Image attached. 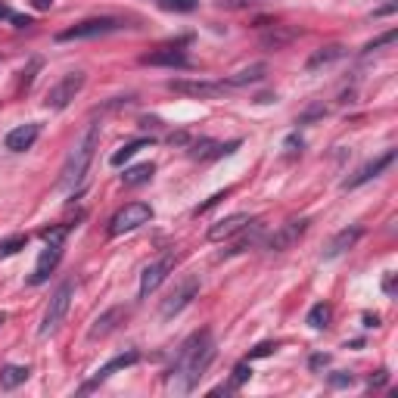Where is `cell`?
<instances>
[{"label": "cell", "mask_w": 398, "mask_h": 398, "mask_svg": "<svg viewBox=\"0 0 398 398\" xmlns=\"http://www.w3.org/2000/svg\"><path fill=\"white\" fill-rule=\"evenodd\" d=\"M215 361V336L212 330H197L184 339V346L177 349L175 364L168 370V392L175 395H190L199 386V380L206 377L209 364Z\"/></svg>", "instance_id": "6da1fadb"}, {"label": "cell", "mask_w": 398, "mask_h": 398, "mask_svg": "<svg viewBox=\"0 0 398 398\" xmlns=\"http://www.w3.org/2000/svg\"><path fill=\"white\" fill-rule=\"evenodd\" d=\"M97 146H100V124H88V131H84L81 140L72 146L66 165H62V171H59L57 190H72V187H78L84 181V175H88L93 156H97Z\"/></svg>", "instance_id": "7a4b0ae2"}, {"label": "cell", "mask_w": 398, "mask_h": 398, "mask_svg": "<svg viewBox=\"0 0 398 398\" xmlns=\"http://www.w3.org/2000/svg\"><path fill=\"white\" fill-rule=\"evenodd\" d=\"M72 295H75V283L72 280H62V283L57 286V293L50 295V302H47V308H44L41 327H37L41 336H50L53 330H59V324L66 321V315H69V305H72Z\"/></svg>", "instance_id": "3957f363"}, {"label": "cell", "mask_w": 398, "mask_h": 398, "mask_svg": "<svg viewBox=\"0 0 398 398\" xmlns=\"http://www.w3.org/2000/svg\"><path fill=\"white\" fill-rule=\"evenodd\" d=\"M124 22L122 19H112V16H97V19H84V22H75L72 28L59 31L57 41L59 44H69V41H88V37H103V35H112V31H122Z\"/></svg>", "instance_id": "277c9868"}, {"label": "cell", "mask_w": 398, "mask_h": 398, "mask_svg": "<svg viewBox=\"0 0 398 398\" xmlns=\"http://www.w3.org/2000/svg\"><path fill=\"white\" fill-rule=\"evenodd\" d=\"M150 221H153V209L146 206V202H128V206L119 209V212L112 215V221H109V237H122V233H131Z\"/></svg>", "instance_id": "5b68a950"}, {"label": "cell", "mask_w": 398, "mask_h": 398, "mask_svg": "<svg viewBox=\"0 0 398 398\" xmlns=\"http://www.w3.org/2000/svg\"><path fill=\"white\" fill-rule=\"evenodd\" d=\"M199 295V277L197 274H190V277H184L181 283L175 286V290L168 293V299L162 302V308H159V315H162V321H171V317H177L181 311L190 305L193 299Z\"/></svg>", "instance_id": "8992f818"}, {"label": "cell", "mask_w": 398, "mask_h": 398, "mask_svg": "<svg viewBox=\"0 0 398 398\" xmlns=\"http://www.w3.org/2000/svg\"><path fill=\"white\" fill-rule=\"evenodd\" d=\"M84 81H88V78H84V72H69V75H62L59 81L53 84L50 90H47L44 106H47V109H57V112H59V109H66V106L78 97V93H81Z\"/></svg>", "instance_id": "52a82bcc"}, {"label": "cell", "mask_w": 398, "mask_h": 398, "mask_svg": "<svg viewBox=\"0 0 398 398\" xmlns=\"http://www.w3.org/2000/svg\"><path fill=\"white\" fill-rule=\"evenodd\" d=\"M175 255H162V259H156V262H150V264H146V268H144V274H140V299H146V295H150V293H156V290H159V286L162 283H165V277L171 274V271H175Z\"/></svg>", "instance_id": "ba28073f"}, {"label": "cell", "mask_w": 398, "mask_h": 398, "mask_svg": "<svg viewBox=\"0 0 398 398\" xmlns=\"http://www.w3.org/2000/svg\"><path fill=\"white\" fill-rule=\"evenodd\" d=\"M395 156H398L395 150H386L383 156H377V159L364 162V165L358 168L352 177H346V181H342V190H358V187H364L368 181H373V177H380V175H383V171L395 162Z\"/></svg>", "instance_id": "9c48e42d"}, {"label": "cell", "mask_w": 398, "mask_h": 398, "mask_svg": "<svg viewBox=\"0 0 398 398\" xmlns=\"http://www.w3.org/2000/svg\"><path fill=\"white\" fill-rule=\"evenodd\" d=\"M308 218H295V221H286V224H280V228L271 233L268 237V246L271 252H283V249H290V246H295L302 237H305V230H308Z\"/></svg>", "instance_id": "30bf717a"}, {"label": "cell", "mask_w": 398, "mask_h": 398, "mask_svg": "<svg viewBox=\"0 0 398 398\" xmlns=\"http://www.w3.org/2000/svg\"><path fill=\"white\" fill-rule=\"evenodd\" d=\"M137 361H140V352H137V349H128V352H122V355L109 358V361L103 364V368H100V370L88 380V383L81 386V392H90V389H97L100 383H106V380L112 377V373H119V370H124V368H134Z\"/></svg>", "instance_id": "8fae6325"}, {"label": "cell", "mask_w": 398, "mask_h": 398, "mask_svg": "<svg viewBox=\"0 0 398 398\" xmlns=\"http://www.w3.org/2000/svg\"><path fill=\"white\" fill-rule=\"evenodd\" d=\"M168 90L175 93H184V97H199V100H212V97H221L224 90V81H190V78H175L168 81Z\"/></svg>", "instance_id": "7c38bea8"}, {"label": "cell", "mask_w": 398, "mask_h": 398, "mask_svg": "<svg viewBox=\"0 0 398 398\" xmlns=\"http://www.w3.org/2000/svg\"><path fill=\"white\" fill-rule=\"evenodd\" d=\"M140 62H144V66H165V69H190L193 66L190 57H187L177 44L159 47V50H153V53H144Z\"/></svg>", "instance_id": "4fadbf2b"}, {"label": "cell", "mask_w": 398, "mask_h": 398, "mask_svg": "<svg viewBox=\"0 0 398 398\" xmlns=\"http://www.w3.org/2000/svg\"><path fill=\"white\" fill-rule=\"evenodd\" d=\"M249 224H252V218H249L246 212L228 215V218H221V221H215L212 228H209V240H212V243H224V240L243 233V228H249Z\"/></svg>", "instance_id": "5bb4252c"}, {"label": "cell", "mask_w": 398, "mask_h": 398, "mask_svg": "<svg viewBox=\"0 0 398 398\" xmlns=\"http://www.w3.org/2000/svg\"><path fill=\"white\" fill-rule=\"evenodd\" d=\"M59 262H62V243H47L44 252H41V259H37V264H35V274L28 277V283H31V286L47 283V277L57 271Z\"/></svg>", "instance_id": "9a60e30c"}, {"label": "cell", "mask_w": 398, "mask_h": 398, "mask_svg": "<svg viewBox=\"0 0 398 398\" xmlns=\"http://www.w3.org/2000/svg\"><path fill=\"white\" fill-rule=\"evenodd\" d=\"M41 137V124L37 122H28V124H19V128H13L10 134L4 137V146L10 153H25L35 146V140Z\"/></svg>", "instance_id": "2e32d148"}, {"label": "cell", "mask_w": 398, "mask_h": 398, "mask_svg": "<svg viewBox=\"0 0 398 398\" xmlns=\"http://www.w3.org/2000/svg\"><path fill=\"white\" fill-rule=\"evenodd\" d=\"M240 146V140H230V144H218V140H197L190 146V159H199V162H212V159H221V156H230L233 150Z\"/></svg>", "instance_id": "e0dca14e"}, {"label": "cell", "mask_w": 398, "mask_h": 398, "mask_svg": "<svg viewBox=\"0 0 398 398\" xmlns=\"http://www.w3.org/2000/svg\"><path fill=\"white\" fill-rule=\"evenodd\" d=\"M124 317H128V308L124 305H115V308H109L103 311V315L93 321V327L88 330V336L90 339H106L112 330H119V324H124Z\"/></svg>", "instance_id": "ac0fdd59"}, {"label": "cell", "mask_w": 398, "mask_h": 398, "mask_svg": "<svg viewBox=\"0 0 398 398\" xmlns=\"http://www.w3.org/2000/svg\"><path fill=\"white\" fill-rule=\"evenodd\" d=\"M361 228H346V230H339L336 237L330 240V243H327V249H324V259L327 262H333V259H339V255H346L349 249H352L358 240H361Z\"/></svg>", "instance_id": "d6986e66"}, {"label": "cell", "mask_w": 398, "mask_h": 398, "mask_svg": "<svg viewBox=\"0 0 398 398\" xmlns=\"http://www.w3.org/2000/svg\"><path fill=\"white\" fill-rule=\"evenodd\" d=\"M264 75H268V66H264V62H252L249 69H240V72H233L230 78H224V88H228V90H233V88H246V84L262 81Z\"/></svg>", "instance_id": "ffe728a7"}, {"label": "cell", "mask_w": 398, "mask_h": 398, "mask_svg": "<svg viewBox=\"0 0 398 398\" xmlns=\"http://www.w3.org/2000/svg\"><path fill=\"white\" fill-rule=\"evenodd\" d=\"M342 57H346V47H342V44H327L317 53H311L308 62H305V69H308V72H317V69L333 66V62L342 59Z\"/></svg>", "instance_id": "44dd1931"}, {"label": "cell", "mask_w": 398, "mask_h": 398, "mask_svg": "<svg viewBox=\"0 0 398 398\" xmlns=\"http://www.w3.org/2000/svg\"><path fill=\"white\" fill-rule=\"evenodd\" d=\"M295 35H299L295 28H280V25H274L271 31H264V35H262V47H264V50H280V47H286L290 41H295Z\"/></svg>", "instance_id": "7402d4cb"}, {"label": "cell", "mask_w": 398, "mask_h": 398, "mask_svg": "<svg viewBox=\"0 0 398 398\" xmlns=\"http://www.w3.org/2000/svg\"><path fill=\"white\" fill-rule=\"evenodd\" d=\"M262 240V224L255 221L252 218V224H249V228H243V237L237 240V243H233L230 249H224V255H237V252H246L249 246H255Z\"/></svg>", "instance_id": "603a6c76"}, {"label": "cell", "mask_w": 398, "mask_h": 398, "mask_svg": "<svg viewBox=\"0 0 398 398\" xmlns=\"http://www.w3.org/2000/svg\"><path fill=\"white\" fill-rule=\"evenodd\" d=\"M153 175H156V165H153V162H140V165H134V168H124L122 184H124V187H140V184L150 181Z\"/></svg>", "instance_id": "cb8c5ba5"}, {"label": "cell", "mask_w": 398, "mask_h": 398, "mask_svg": "<svg viewBox=\"0 0 398 398\" xmlns=\"http://www.w3.org/2000/svg\"><path fill=\"white\" fill-rule=\"evenodd\" d=\"M150 146V140L146 137H137V140H131V144H124L119 153H112V159H109V165H115V168H122L128 159H134V156L140 153V150H146Z\"/></svg>", "instance_id": "d4e9b609"}, {"label": "cell", "mask_w": 398, "mask_h": 398, "mask_svg": "<svg viewBox=\"0 0 398 398\" xmlns=\"http://www.w3.org/2000/svg\"><path fill=\"white\" fill-rule=\"evenodd\" d=\"M28 368H22V364H6L4 370H0V386L4 389H16V386H22L28 380Z\"/></svg>", "instance_id": "484cf974"}, {"label": "cell", "mask_w": 398, "mask_h": 398, "mask_svg": "<svg viewBox=\"0 0 398 398\" xmlns=\"http://www.w3.org/2000/svg\"><path fill=\"white\" fill-rule=\"evenodd\" d=\"M252 377V368H249V361H240L237 368H233V377H230V386H218L215 392H233V389H240L246 383V380Z\"/></svg>", "instance_id": "4316f807"}, {"label": "cell", "mask_w": 398, "mask_h": 398, "mask_svg": "<svg viewBox=\"0 0 398 398\" xmlns=\"http://www.w3.org/2000/svg\"><path fill=\"white\" fill-rule=\"evenodd\" d=\"M308 327L311 330H324V327H330V305L317 302V305L308 311Z\"/></svg>", "instance_id": "83f0119b"}, {"label": "cell", "mask_w": 398, "mask_h": 398, "mask_svg": "<svg viewBox=\"0 0 398 398\" xmlns=\"http://www.w3.org/2000/svg\"><path fill=\"white\" fill-rule=\"evenodd\" d=\"M25 246H28L25 233H16V237H10V240H0V259H10V255H16L19 249H25Z\"/></svg>", "instance_id": "f1b7e54d"}, {"label": "cell", "mask_w": 398, "mask_h": 398, "mask_svg": "<svg viewBox=\"0 0 398 398\" xmlns=\"http://www.w3.org/2000/svg\"><path fill=\"white\" fill-rule=\"evenodd\" d=\"M159 6L165 13H193L199 6V0H159Z\"/></svg>", "instance_id": "f546056e"}, {"label": "cell", "mask_w": 398, "mask_h": 398, "mask_svg": "<svg viewBox=\"0 0 398 398\" xmlns=\"http://www.w3.org/2000/svg\"><path fill=\"white\" fill-rule=\"evenodd\" d=\"M69 230H72V224H57V228H44V230H41V240H44V243H62V240L69 237Z\"/></svg>", "instance_id": "4dcf8cb0"}, {"label": "cell", "mask_w": 398, "mask_h": 398, "mask_svg": "<svg viewBox=\"0 0 398 398\" xmlns=\"http://www.w3.org/2000/svg\"><path fill=\"white\" fill-rule=\"evenodd\" d=\"M395 37H398V31H395V28H389V31H386V35H380V37H377V41H370L368 47H364V57H370V53H377V50H380V47H389V44H392V41H395Z\"/></svg>", "instance_id": "1f68e13d"}, {"label": "cell", "mask_w": 398, "mask_h": 398, "mask_svg": "<svg viewBox=\"0 0 398 398\" xmlns=\"http://www.w3.org/2000/svg\"><path fill=\"white\" fill-rule=\"evenodd\" d=\"M228 193H230V190H224V193H215L212 199H206V202H202V206H197V209H193V215H202V212H209V209H212V206H218V202H221V199H228Z\"/></svg>", "instance_id": "d6a6232c"}, {"label": "cell", "mask_w": 398, "mask_h": 398, "mask_svg": "<svg viewBox=\"0 0 398 398\" xmlns=\"http://www.w3.org/2000/svg\"><path fill=\"white\" fill-rule=\"evenodd\" d=\"M274 349H277L274 342H262V346H255L252 352H249V361H255V358H268L271 352H274Z\"/></svg>", "instance_id": "836d02e7"}, {"label": "cell", "mask_w": 398, "mask_h": 398, "mask_svg": "<svg viewBox=\"0 0 398 398\" xmlns=\"http://www.w3.org/2000/svg\"><path fill=\"white\" fill-rule=\"evenodd\" d=\"M352 383H355V377H352V373H333V377H330V386H333V389L352 386Z\"/></svg>", "instance_id": "e575fe53"}, {"label": "cell", "mask_w": 398, "mask_h": 398, "mask_svg": "<svg viewBox=\"0 0 398 398\" xmlns=\"http://www.w3.org/2000/svg\"><path fill=\"white\" fill-rule=\"evenodd\" d=\"M324 112H327V109H324V106H311V109H308V112H305V115H299V124H305V122H311V119H321V115H324Z\"/></svg>", "instance_id": "d590c367"}, {"label": "cell", "mask_w": 398, "mask_h": 398, "mask_svg": "<svg viewBox=\"0 0 398 398\" xmlns=\"http://www.w3.org/2000/svg\"><path fill=\"white\" fill-rule=\"evenodd\" d=\"M327 364H330V355H311L308 368L311 370H321V368H327Z\"/></svg>", "instance_id": "8d00e7d4"}, {"label": "cell", "mask_w": 398, "mask_h": 398, "mask_svg": "<svg viewBox=\"0 0 398 398\" xmlns=\"http://www.w3.org/2000/svg\"><path fill=\"white\" fill-rule=\"evenodd\" d=\"M10 22H13L16 28H28V25H31V19H28V16H16V13H13V19H10Z\"/></svg>", "instance_id": "74e56055"}, {"label": "cell", "mask_w": 398, "mask_h": 398, "mask_svg": "<svg viewBox=\"0 0 398 398\" xmlns=\"http://www.w3.org/2000/svg\"><path fill=\"white\" fill-rule=\"evenodd\" d=\"M386 380H389V373H386V370H380L377 377H370V389H373V386H383Z\"/></svg>", "instance_id": "f35d334b"}, {"label": "cell", "mask_w": 398, "mask_h": 398, "mask_svg": "<svg viewBox=\"0 0 398 398\" xmlns=\"http://www.w3.org/2000/svg\"><path fill=\"white\" fill-rule=\"evenodd\" d=\"M383 290H386L389 295L395 293V274H392V271H389V274H386V283H383Z\"/></svg>", "instance_id": "ab89813d"}, {"label": "cell", "mask_w": 398, "mask_h": 398, "mask_svg": "<svg viewBox=\"0 0 398 398\" xmlns=\"http://www.w3.org/2000/svg\"><path fill=\"white\" fill-rule=\"evenodd\" d=\"M286 150H290V153H299V150H302V140H299V137H290V140H286Z\"/></svg>", "instance_id": "60d3db41"}, {"label": "cell", "mask_w": 398, "mask_h": 398, "mask_svg": "<svg viewBox=\"0 0 398 398\" xmlns=\"http://www.w3.org/2000/svg\"><path fill=\"white\" fill-rule=\"evenodd\" d=\"M31 6H35V10H50L53 0H31Z\"/></svg>", "instance_id": "b9f144b4"}, {"label": "cell", "mask_w": 398, "mask_h": 398, "mask_svg": "<svg viewBox=\"0 0 398 398\" xmlns=\"http://www.w3.org/2000/svg\"><path fill=\"white\" fill-rule=\"evenodd\" d=\"M364 327H380V317L377 315H364Z\"/></svg>", "instance_id": "7bdbcfd3"}, {"label": "cell", "mask_w": 398, "mask_h": 398, "mask_svg": "<svg viewBox=\"0 0 398 398\" xmlns=\"http://www.w3.org/2000/svg\"><path fill=\"white\" fill-rule=\"evenodd\" d=\"M0 19H13V10L6 4H0Z\"/></svg>", "instance_id": "ee69618b"}, {"label": "cell", "mask_w": 398, "mask_h": 398, "mask_svg": "<svg viewBox=\"0 0 398 398\" xmlns=\"http://www.w3.org/2000/svg\"><path fill=\"white\" fill-rule=\"evenodd\" d=\"M4 321H6V317H4V315H0V327H4Z\"/></svg>", "instance_id": "f6af8a7d"}]
</instances>
